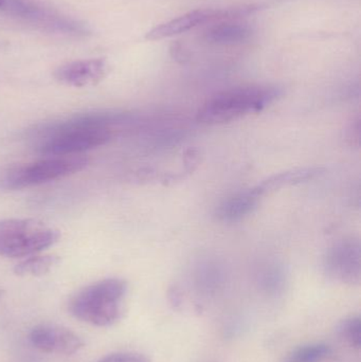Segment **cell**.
Here are the masks:
<instances>
[{
	"mask_svg": "<svg viewBox=\"0 0 361 362\" xmlns=\"http://www.w3.org/2000/svg\"><path fill=\"white\" fill-rule=\"evenodd\" d=\"M336 335L339 339L353 349L361 346V319L360 316L343 319L336 327Z\"/></svg>",
	"mask_w": 361,
	"mask_h": 362,
	"instance_id": "cell-15",
	"label": "cell"
},
{
	"mask_svg": "<svg viewBox=\"0 0 361 362\" xmlns=\"http://www.w3.org/2000/svg\"><path fill=\"white\" fill-rule=\"evenodd\" d=\"M88 165V159L84 157L61 156L46 157L42 160L13 168L6 172L0 181L6 189H21L36 187L67 177L83 171Z\"/></svg>",
	"mask_w": 361,
	"mask_h": 362,
	"instance_id": "cell-5",
	"label": "cell"
},
{
	"mask_svg": "<svg viewBox=\"0 0 361 362\" xmlns=\"http://www.w3.org/2000/svg\"><path fill=\"white\" fill-rule=\"evenodd\" d=\"M110 122L99 115L81 116L42 129L36 151L46 157L74 156L104 146L112 138Z\"/></svg>",
	"mask_w": 361,
	"mask_h": 362,
	"instance_id": "cell-1",
	"label": "cell"
},
{
	"mask_svg": "<svg viewBox=\"0 0 361 362\" xmlns=\"http://www.w3.org/2000/svg\"><path fill=\"white\" fill-rule=\"evenodd\" d=\"M4 0H0V6H4Z\"/></svg>",
	"mask_w": 361,
	"mask_h": 362,
	"instance_id": "cell-17",
	"label": "cell"
},
{
	"mask_svg": "<svg viewBox=\"0 0 361 362\" xmlns=\"http://www.w3.org/2000/svg\"><path fill=\"white\" fill-rule=\"evenodd\" d=\"M1 296H2V291H1V289H0V297H1Z\"/></svg>",
	"mask_w": 361,
	"mask_h": 362,
	"instance_id": "cell-18",
	"label": "cell"
},
{
	"mask_svg": "<svg viewBox=\"0 0 361 362\" xmlns=\"http://www.w3.org/2000/svg\"><path fill=\"white\" fill-rule=\"evenodd\" d=\"M4 6L11 14L46 31L68 35H85L88 32L84 23L25 0H4Z\"/></svg>",
	"mask_w": 361,
	"mask_h": 362,
	"instance_id": "cell-6",
	"label": "cell"
},
{
	"mask_svg": "<svg viewBox=\"0 0 361 362\" xmlns=\"http://www.w3.org/2000/svg\"><path fill=\"white\" fill-rule=\"evenodd\" d=\"M242 18V8L239 6L235 8H224V10H213V8H199V10L191 11L177 18L165 21L155 27L146 33V40H160L165 38L173 37L179 34L186 33L195 28L209 23L223 21H232V19Z\"/></svg>",
	"mask_w": 361,
	"mask_h": 362,
	"instance_id": "cell-7",
	"label": "cell"
},
{
	"mask_svg": "<svg viewBox=\"0 0 361 362\" xmlns=\"http://www.w3.org/2000/svg\"><path fill=\"white\" fill-rule=\"evenodd\" d=\"M317 173L318 170L316 169H300L284 172V173L277 174V175L267 178L266 180L262 181L256 187L246 192L258 204L260 198L264 196L265 194L281 189V187H286V185L302 182V181L313 178Z\"/></svg>",
	"mask_w": 361,
	"mask_h": 362,
	"instance_id": "cell-12",
	"label": "cell"
},
{
	"mask_svg": "<svg viewBox=\"0 0 361 362\" xmlns=\"http://www.w3.org/2000/svg\"><path fill=\"white\" fill-rule=\"evenodd\" d=\"M97 362H152L146 355L140 353L122 352L107 355Z\"/></svg>",
	"mask_w": 361,
	"mask_h": 362,
	"instance_id": "cell-16",
	"label": "cell"
},
{
	"mask_svg": "<svg viewBox=\"0 0 361 362\" xmlns=\"http://www.w3.org/2000/svg\"><path fill=\"white\" fill-rule=\"evenodd\" d=\"M281 90L277 87H237L218 93L199 110L197 120L205 124H220L256 114L279 99Z\"/></svg>",
	"mask_w": 361,
	"mask_h": 362,
	"instance_id": "cell-2",
	"label": "cell"
},
{
	"mask_svg": "<svg viewBox=\"0 0 361 362\" xmlns=\"http://www.w3.org/2000/svg\"><path fill=\"white\" fill-rule=\"evenodd\" d=\"M30 341L34 348L50 354H76L84 346V342L76 333L53 325L34 327L30 333Z\"/></svg>",
	"mask_w": 361,
	"mask_h": 362,
	"instance_id": "cell-9",
	"label": "cell"
},
{
	"mask_svg": "<svg viewBox=\"0 0 361 362\" xmlns=\"http://www.w3.org/2000/svg\"><path fill=\"white\" fill-rule=\"evenodd\" d=\"M59 232L35 219L0 221V257H29L53 246Z\"/></svg>",
	"mask_w": 361,
	"mask_h": 362,
	"instance_id": "cell-4",
	"label": "cell"
},
{
	"mask_svg": "<svg viewBox=\"0 0 361 362\" xmlns=\"http://www.w3.org/2000/svg\"><path fill=\"white\" fill-rule=\"evenodd\" d=\"M110 72V65L104 59H78L59 66L54 72L55 78L67 86H95Z\"/></svg>",
	"mask_w": 361,
	"mask_h": 362,
	"instance_id": "cell-10",
	"label": "cell"
},
{
	"mask_svg": "<svg viewBox=\"0 0 361 362\" xmlns=\"http://www.w3.org/2000/svg\"><path fill=\"white\" fill-rule=\"evenodd\" d=\"M332 354V349L326 344H313L292 351L284 362H321Z\"/></svg>",
	"mask_w": 361,
	"mask_h": 362,
	"instance_id": "cell-14",
	"label": "cell"
},
{
	"mask_svg": "<svg viewBox=\"0 0 361 362\" xmlns=\"http://www.w3.org/2000/svg\"><path fill=\"white\" fill-rule=\"evenodd\" d=\"M126 291V283L120 279H106L93 283L72 298L70 313L88 325L110 327L122 316V302Z\"/></svg>",
	"mask_w": 361,
	"mask_h": 362,
	"instance_id": "cell-3",
	"label": "cell"
},
{
	"mask_svg": "<svg viewBox=\"0 0 361 362\" xmlns=\"http://www.w3.org/2000/svg\"><path fill=\"white\" fill-rule=\"evenodd\" d=\"M360 244L357 240H343L329 252L326 272L331 278L345 284H358L361 276Z\"/></svg>",
	"mask_w": 361,
	"mask_h": 362,
	"instance_id": "cell-8",
	"label": "cell"
},
{
	"mask_svg": "<svg viewBox=\"0 0 361 362\" xmlns=\"http://www.w3.org/2000/svg\"><path fill=\"white\" fill-rule=\"evenodd\" d=\"M254 35V29L242 19L223 21L212 23L206 30L203 38L210 44L232 46L248 42Z\"/></svg>",
	"mask_w": 361,
	"mask_h": 362,
	"instance_id": "cell-11",
	"label": "cell"
},
{
	"mask_svg": "<svg viewBox=\"0 0 361 362\" xmlns=\"http://www.w3.org/2000/svg\"><path fill=\"white\" fill-rule=\"evenodd\" d=\"M59 257L54 255H32L17 264L15 274L19 276H40L50 272L59 264Z\"/></svg>",
	"mask_w": 361,
	"mask_h": 362,
	"instance_id": "cell-13",
	"label": "cell"
}]
</instances>
